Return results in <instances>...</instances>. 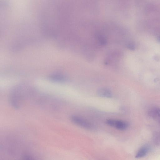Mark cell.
<instances>
[{"label": "cell", "instance_id": "obj_1", "mask_svg": "<svg viewBox=\"0 0 160 160\" xmlns=\"http://www.w3.org/2000/svg\"><path fill=\"white\" fill-rule=\"evenodd\" d=\"M71 121L74 124L85 129L92 130L94 127L92 123L87 120L79 116L73 115L71 117Z\"/></svg>", "mask_w": 160, "mask_h": 160}, {"label": "cell", "instance_id": "obj_2", "mask_svg": "<svg viewBox=\"0 0 160 160\" xmlns=\"http://www.w3.org/2000/svg\"><path fill=\"white\" fill-rule=\"evenodd\" d=\"M106 123L111 127H115L118 130H124L128 128V123L123 121L114 119H109L106 121Z\"/></svg>", "mask_w": 160, "mask_h": 160}, {"label": "cell", "instance_id": "obj_3", "mask_svg": "<svg viewBox=\"0 0 160 160\" xmlns=\"http://www.w3.org/2000/svg\"><path fill=\"white\" fill-rule=\"evenodd\" d=\"M49 79L52 82L57 83H63L68 80L67 78L64 75L60 74H54L51 75Z\"/></svg>", "mask_w": 160, "mask_h": 160}, {"label": "cell", "instance_id": "obj_4", "mask_svg": "<svg viewBox=\"0 0 160 160\" xmlns=\"http://www.w3.org/2000/svg\"><path fill=\"white\" fill-rule=\"evenodd\" d=\"M97 94L101 97L107 98L112 97L113 95L111 91L109 89L105 88H102L98 90Z\"/></svg>", "mask_w": 160, "mask_h": 160}, {"label": "cell", "instance_id": "obj_5", "mask_svg": "<svg viewBox=\"0 0 160 160\" xmlns=\"http://www.w3.org/2000/svg\"><path fill=\"white\" fill-rule=\"evenodd\" d=\"M149 150V147L147 145L144 146L138 151L135 156L136 158H139L145 156Z\"/></svg>", "mask_w": 160, "mask_h": 160}, {"label": "cell", "instance_id": "obj_6", "mask_svg": "<svg viewBox=\"0 0 160 160\" xmlns=\"http://www.w3.org/2000/svg\"><path fill=\"white\" fill-rule=\"evenodd\" d=\"M148 114L150 117L160 122V109L158 108H153L149 111Z\"/></svg>", "mask_w": 160, "mask_h": 160}]
</instances>
